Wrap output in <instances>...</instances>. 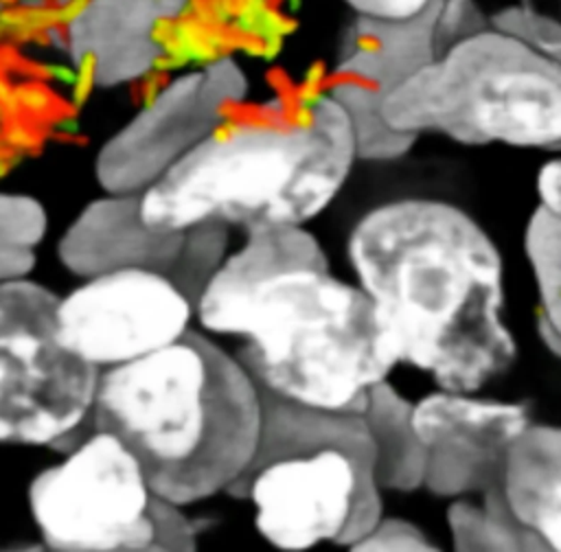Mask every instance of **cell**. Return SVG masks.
<instances>
[{"mask_svg": "<svg viewBox=\"0 0 561 552\" xmlns=\"http://www.w3.org/2000/svg\"><path fill=\"white\" fill-rule=\"evenodd\" d=\"M348 261L399 361L438 388L478 392L513 366L502 254L460 206L425 197L375 206L348 234Z\"/></svg>", "mask_w": 561, "mask_h": 552, "instance_id": "6da1fadb", "label": "cell"}, {"mask_svg": "<svg viewBox=\"0 0 561 552\" xmlns=\"http://www.w3.org/2000/svg\"><path fill=\"white\" fill-rule=\"evenodd\" d=\"M92 414L136 456L151 491L184 506L230 491L250 469L263 401L241 359L186 331L99 375Z\"/></svg>", "mask_w": 561, "mask_h": 552, "instance_id": "7a4b0ae2", "label": "cell"}, {"mask_svg": "<svg viewBox=\"0 0 561 552\" xmlns=\"http://www.w3.org/2000/svg\"><path fill=\"white\" fill-rule=\"evenodd\" d=\"M357 158L353 123L327 90L298 120L215 129L140 193V215L160 230L302 226L335 199Z\"/></svg>", "mask_w": 561, "mask_h": 552, "instance_id": "3957f363", "label": "cell"}, {"mask_svg": "<svg viewBox=\"0 0 561 552\" xmlns=\"http://www.w3.org/2000/svg\"><path fill=\"white\" fill-rule=\"evenodd\" d=\"M241 361L261 390L324 412L362 414L399 353L373 298L329 267H294L248 300Z\"/></svg>", "mask_w": 561, "mask_h": 552, "instance_id": "277c9868", "label": "cell"}, {"mask_svg": "<svg viewBox=\"0 0 561 552\" xmlns=\"http://www.w3.org/2000/svg\"><path fill=\"white\" fill-rule=\"evenodd\" d=\"M261 401L259 451L228 493L254 504L256 530L276 548H353L383 515L362 414L313 410L265 390Z\"/></svg>", "mask_w": 561, "mask_h": 552, "instance_id": "5b68a950", "label": "cell"}, {"mask_svg": "<svg viewBox=\"0 0 561 552\" xmlns=\"http://www.w3.org/2000/svg\"><path fill=\"white\" fill-rule=\"evenodd\" d=\"M381 114L412 138L561 151V59L486 18L392 88Z\"/></svg>", "mask_w": 561, "mask_h": 552, "instance_id": "8992f818", "label": "cell"}, {"mask_svg": "<svg viewBox=\"0 0 561 552\" xmlns=\"http://www.w3.org/2000/svg\"><path fill=\"white\" fill-rule=\"evenodd\" d=\"M57 304L33 280L0 283L2 445H53L92 412L99 372L61 342Z\"/></svg>", "mask_w": 561, "mask_h": 552, "instance_id": "52a82bcc", "label": "cell"}, {"mask_svg": "<svg viewBox=\"0 0 561 552\" xmlns=\"http://www.w3.org/2000/svg\"><path fill=\"white\" fill-rule=\"evenodd\" d=\"M153 495L136 456L114 434L96 429L33 478L28 506L48 548L151 550Z\"/></svg>", "mask_w": 561, "mask_h": 552, "instance_id": "ba28073f", "label": "cell"}, {"mask_svg": "<svg viewBox=\"0 0 561 552\" xmlns=\"http://www.w3.org/2000/svg\"><path fill=\"white\" fill-rule=\"evenodd\" d=\"M195 300L167 274L123 267L94 276L59 298L61 342L88 364L121 366L188 331Z\"/></svg>", "mask_w": 561, "mask_h": 552, "instance_id": "9c48e42d", "label": "cell"}, {"mask_svg": "<svg viewBox=\"0 0 561 552\" xmlns=\"http://www.w3.org/2000/svg\"><path fill=\"white\" fill-rule=\"evenodd\" d=\"M245 88V74L230 59L173 79L103 145L99 184L107 193H142L219 127L224 107L239 101Z\"/></svg>", "mask_w": 561, "mask_h": 552, "instance_id": "30bf717a", "label": "cell"}, {"mask_svg": "<svg viewBox=\"0 0 561 552\" xmlns=\"http://www.w3.org/2000/svg\"><path fill=\"white\" fill-rule=\"evenodd\" d=\"M224 223L160 230L140 215V193H110L88 204L59 241V261L79 276L142 267L167 274L193 300L221 263Z\"/></svg>", "mask_w": 561, "mask_h": 552, "instance_id": "8fae6325", "label": "cell"}, {"mask_svg": "<svg viewBox=\"0 0 561 552\" xmlns=\"http://www.w3.org/2000/svg\"><path fill=\"white\" fill-rule=\"evenodd\" d=\"M412 421L425 449L423 488L443 499L493 488L511 445L533 423L524 403L447 388L414 401Z\"/></svg>", "mask_w": 561, "mask_h": 552, "instance_id": "7c38bea8", "label": "cell"}, {"mask_svg": "<svg viewBox=\"0 0 561 552\" xmlns=\"http://www.w3.org/2000/svg\"><path fill=\"white\" fill-rule=\"evenodd\" d=\"M486 18L476 0H432L408 18H355L342 37L335 77L357 81L383 101L392 88Z\"/></svg>", "mask_w": 561, "mask_h": 552, "instance_id": "4fadbf2b", "label": "cell"}, {"mask_svg": "<svg viewBox=\"0 0 561 552\" xmlns=\"http://www.w3.org/2000/svg\"><path fill=\"white\" fill-rule=\"evenodd\" d=\"M188 0H90L68 26V48L94 83L121 85L145 77L162 48L156 28Z\"/></svg>", "mask_w": 561, "mask_h": 552, "instance_id": "5bb4252c", "label": "cell"}, {"mask_svg": "<svg viewBox=\"0 0 561 552\" xmlns=\"http://www.w3.org/2000/svg\"><path fill=\"white\" fill-rule=\"evenodd\" d=\"M294 267H329L327 254L302 226H265L248 230V241L224 258L204 283L195 311L204 329L241 335L254 289Z\"/></svg>", "mask_w": 561, "mask_h": 552, "instance_id": "9a60e30c", "label": "cell"}, {"mask_svg": "<svg viewBox=\"0 0 561 552\" xmlns=\"http://www.w3.org/2000/svg\"><path fill=\"white\" fill-rule=\"evenodd\" d=\"M528 543L561 552V425L530 423L511 445L493 488Z\"/></svg>", "mask_w": 561, "mask_h": 552, "instance_id": "2e32d148", "label": "cell"}, {"mask_svg": "<svg viewBox=\"0 0 561 552\" xmlns=\"http://www.w3.org/2000/svg\"><path fill=\"white\" fill-rule=\"evenodd\" d=\"M535 208L524 228V254L537 291V331L561 357V158L546 160L535 177Z\"/></svg>", "mask_w": 561, "mask_h": 552, "instance_id": "e0dca14e", "label": "cell"}, {"mask_svg": "<svg viewBox=\"0 0 561 552\" xmlns=\"http://www.w3.org/2000/svg\"><path fill=\"white\" fill-rule=\"evenodd\" d=\"M412 405L386 379L368 392L362 410L373 440L375 475L381 491L410 493L423 488L425 449L412 421Z\"/></svg>", "mask_w": 561, "mask_h": 552, "instance_id": "ac0fdd59", "label": "cell"}, {"mask_svg": "<svg viewBox=\"0 0 561 552\" xmlns=\"http://www.w3.org/2000/svg\"><path fill=\"white\" fill-rule=\"evenodd\" d=\"M451 545L460 552H528V543L493 491L451 499L447 508Z\"/></svg>", "mask_w": 561, "mask_h": 552, "instance_id": "d6986e66", "label": "cell"}, {"mask_svg": "<svg viewBox=\"0 0 561 552\" xmlns=\"http://www.w3.org/2000/svg\"><path fill=\"white\" fill-rule=\"evenodd\" d=\"M329 92L340 101L353 123L357 156L362 160H394L408 153L416 142V138L399 134L386 123L381 114V99L366 85L333 77Z\"/></svg>", "mask_w": 561, "mask_h": 552, "instance_id": "ffe728a7", "label": "cell"}, {"mask_svg": "<svg viewBox=\"0 0 561 552\" xmlns=\"http://www.w3.org/2000/svg\"><path fill=\"white\" fill-rule=\"evenodd\" d=\"M46 232V210L28 195L0 193V283L24 278Z\"/></svg>", "mask_w": 561, "mask_h": 552, "instance_id": "44dd1931", "label": "cell"}, {"mask_svg": "<svg viewBox=\"0 0 561 552\" xmlns=\"http://www.w3.org/2000/svg\"><path fill=\"white\" fill-rule=\"evenodd\" d=\"M353 550H390V552H434L438 545L416 524L401 517L381 519L353 545Z\"/></svg>", "mask_w": 561, "mask_h": 552, "instance_id": "7402d4cb", "label": "cell"}, {"mask_svg": "<svg viewBox=\"0 0 561 552\" xmlns=\"http://www.w3.org/2000/svg\"><path fill=\"white\" fill-rule=\"evenodd\" d=\"M173 504L160 495H153L151 519H153V543L151 550H195V528Z\"/></svg>", "mask_w": 561, "mask_h": 552, "instance_id": "603a6c76", "label": "cell"}, {"mask_svg": "<svg viewBox=\"0 0 561 552\" xmlns=\"http://www.w3.org/2000/svg\"><path fill=\"white\" fill-rule=\"evenodd\" d=\"M432 0H344V4L355 13V18H408L423 11Z\"/></svg>", "mask_w": 561, "mask_h": 552, "instance_id": "cb8c5ba5", "label": "cell"}, {"mask_svg": "<svg viewBox=\"0 0 561 552\" xmlns=\"http://www.w3.org/2000/svg\"><path fill=\"white\" fill-rule=\"evenodd\" d=\"M522 4H528L533 9H539L543 13H550V15H557L561 18V0H517Z\"/></svg>", "mask_w": 561, "mask_h": 552, "instance_id": "d4e9b609", "label": "cell"}]
</instances>
